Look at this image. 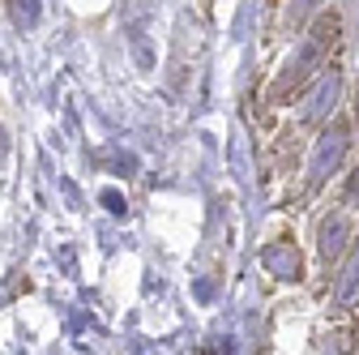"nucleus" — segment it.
Masks as SVG:
<instances>
[{"label":"nucleus","mask_w":359,"mask_h":355,"mask_svg":"<svg viewBox=\"0 0 359 355\" xmlns=\"http://www.w3.org/2000/svg\"><path fill=\"white\" fill-rule=\"evenodd\" d=\"M317 5H321V0H291V22H304Z\"/></svg>","instance_id":"obj_1"}]
</instances>
